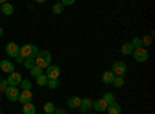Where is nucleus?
I'll return each instance as SVG.
<instances>
[{
	"mask_svg": "<svg viewBox=\"0 0 155 114\" xmlns=\"http://www.w3.org/2000/svg\"><path fill=\"white\" fill-rule=\"evenodd\" d=\"M34 62H36V66H39L41 69L48 68L51 65V53L47 51V49L45 51H39V54L36 56Z\"/></svg>",
	"mask_w": 155,
	"mask_h": 114,
	"instance_id": "obj_1",
	"label": "nucleus"
},
{
	"mask_svg": "<svg viewBox=\"0 0 155 114\" xmlns=\"http://www.w3.org/2000/svg\"><path fill=\"white\" fill-rule=\"evenodd\" d=\"M37 54H39L37 46H36V45H31V43L23 45V46H20V49H19V56L23 57V59H27V57H34V59H36Z\"/></svg>",
	"mask_w": 155,
	"mask_h": 114,
	"instance_id": "obj_2",
	"label": "nucleus"
},
{
	"mask_svg": "<svg viewBox=\"0 0 155 114\" xmlns=\"http://www.w3.org/2000/svg\"><path fill=\"white\" fill-rule=\"evenodd\" d=\"M127 71V65L126 62H115L112 66V72L115 74V77H123Z\"/></svg>",
	"mask_w": 155,
	"mask_h": 114,
	"instance_id": "obj_3",
	"label": "nucleus"
},
{
	"mask_svg": "<svg viewBox=\"0 0 155 114\" xmlns=\"http://www.w3.org/2000/svg\"><path fill=\"white\" fill-rule=\"evenodd\" d=\"M47 79L48 80H59V75H61V68L58 65H50L47 68Z\"/></svg>",
	"mask_w": 155,
	"mask_h": 114,
	"instance_id": "obj_4",
	"label": "nucleus"
},
{
	"mask_svg": "<svg viewBox=\"0 0 155 114\" xmlns=\"http://www.w3.org/2000/svg\"><path fill=\"white\" fill-rule=\"evenodd\" d=\"M19 94H20V90H19L17 86H8L6 91H5V96L8 97L9 102H17Z\"/></svg>",
	"mask_w": 155,
	"mask_h": 114,
	"instance_id": "obj_5",
	"label": "nucleus"
},
{
	"mask_svg": "<svg viewBox=\"0 0 155 114\" xmlns=\"http://www.w3.org/2000/svg\"><path fill=\"white\" fill-rule=\"evenodd\" d=\"M134 59L137 62H146L149 59V51L146 48H138V49H134Z\"/></svg>",
	"mask_w": 155,
	"mask_h": 114,
	"instance_id": "obj_6",
	"label": "nucleus"
},
{
	"mask_svg": "<svg viewBox=\"0 0 155 114\" xmlns=\"http://www.w3.org/2000/svg\"><path fill=\"white\" fill-rule=\"evenodd\" d=\"M6 82H8L9 86H19L20 82H22V74H20V72H16V71H14V72H11V74L8 75Z\"/></svg>",
	"mask_w": 155,
	"mask_h": 114,
	"instance_id": "obj_7",
	"label": "nucleus"
},
{
	"mask_svg": "<svg viewBox=\"0 0 155 114\" xmlns=\"http://www.w3.org/2000/svg\"><path fill=\"white\" fill-rule=\"evenodd\" d=\"M19 49H20V46L17 45V43H14V42H9L8 45H6V54L9 56V57H17L19 56Z\"/></svg>",
	"mask_w": 155,
	"mask_h": 114,
	"instance_id": "obj_8",
	"label": "nucleus"
},
{
	"mask_svg": "<svg viewBox=\"0 0 155 114\" xmlns=\"http://www.w3.org/2000/svg\"><path fill=\"white\" fill-rule=\"evenodd\" d=\"M31 100H33V93L31 91H20L17 102H20L22 105H27V103H31Z\"/></svg>",
	"mask_w": 155,
	"mask_h": 114,
	"instance_id": "obj_9",
	"label": "nucleus"
},
{
	"mask_svg": "<svg viewBox=\"0 0 155 114\" xmlns=\"http://www.w3.org/2000/svg\"><path fill=\"white\" fill-rule=\"evenodd\" d=\"M0 69H2L3 72H14V63L9 62V60H0Z\"/></svg>",
	"mask_w": 155,
	"mask_h": 114,
	"instance_id": "obj_10",
	"label": "nucleus"
},
{
	"mask_svg": "<svg viewBox=\"0 0 155 114\" xmlns=\"http://www.w3.org/2000/svg\"><path fill=\"white\" fill-rule=\"evenodd\" d=\"M107 103H106V100H102V99H98L95 100V102H92V108L98 112V111H106L107 109Z\"/></svg>",
	"mask_w": 155,
	"mask_h": 114,
	"instance_id": "obj_11",
	"label": "nucleus"
},
{
	"mask_svg": "<svg viewBox=\"0 0 155 114\" xmlns=\"http://www.w3.org/2000/svg\"><path fill=\"white\" fill-rule=\"evenodd\" d=\"M90 108H92V99H88V97H84V99L81 100V105H79V111H81L82 114H85V112H88V111H90Z\"/></svg>",
	"mask_w": 155,
	"mask_h": 114,
	"instance_id": "obj_12",
	"label": "nucleus"
},
{
	"mask_svg": "<svg viewBox=\"0 0 155 114\" xmlns=\"http://www.w3.org/2000/svg\"><path fill=\"white\" fill-rule=\"evenodd\" d=\"M81 97H78V96H73V97H70L68 100H67V105H68V108H71V109H76V108H79V105H81Z\"/></svg>",
	"mask_w": 155,
	"mask_h": 114,
	"instance_id": "obj_13",
	"label": "nucleus"
},
{
	"mask_svg": "<svg viewBox=\"0 0 155 114\" xmlns=\"http://www.w3.org/2000/svg\"><path fill=\"white\" fill-rule=\"evenodd\" d=\"M106 111H107L109 114H121V105L116 103V102H113V103H110V105L107 106Z\"/></svg>",
	"mask_w": 155,
	"mask_h": 114,
	"instance_id": "obj_14",
	"label": "nucleus"
},
{
	"mask_svg": "<svg viewBox=\"0 0 155 114\" xmlns=\"http://www.w3.org/2000/svg\"><path fill=\"white\" fill-rule=\"evenodd\" d=\"M113 80H115V74L112 71H106L104 74H102V82H104L106 85L113 83Z\"/></svg>",
	"mask_w": 155,
	"mask_h": 114,
	"instance_id": "obj_15",
	"label": "nucleus"
},
{
	"mask_svg": "<svg viewBox=\"0 0 155 114\" xmlns=\"http://www.w3.org/2000/svg\"><path fill=\"white\" fill-rule=\"evenodd\" d=\"M22 114H36V105H34L33 102H31V103H27V105H23Z\"/></svg>",
	"mask_w": 155,
	"mask_h": 114,
	"instance_id": "obj_16",
	"label": "nucleus"
},
{
	"mask_svg": "<svg viewBox=\"0 0 155 114\" xmlns=\"http://www.w3.org/2000/svg\"><path fill=\"white\" fill-rule=\"evenodd\" d=\"M120 51H121V54H123V56H130V54L134 53V48H132V45H130V43H124V45L121 46Z\"/></svg>",
	"mask_w": 155,
	"mask_h": 114,
	"instance_id": "obj_17",
	"label": "nucleus"
},
{
	"mask_svg": "<svg viewBox=\"0 0 155 114\" xmlns=\"http://www.w3.org/2000/svg\"><path fill=\"white\" fill-rule=\"evenodd\" d=\"M2 12L5 16H11L12 12H14V6H12L11 3H3L2 5Z\"/></svg>",
	"mask_w": 155,
	"mask_h": 114,
	"instance_id": "obj_18",
	"label": "nucleus"
},
{
	"mask_svg": "<svg viewBox=\"0 0 155 114\" xmlns=\"http://www.w3.org/2000/svg\"><path fill=\"white\" fill-rule=\"evenodd\" d=\"M23 66L27 69H31L33 66H36V62H34V57H27L23 60Z\"/></svg>",
	"mask_w": 155,
	"mask_h": 114,
	"instance_id": "obj_19",
	"label": "nucleus"
},
{
	"mask_svg": "<svg viewBox=\"0 0 155 114\" xmlns=\"http://www.w3.org/2000/svg\"><path fill=\"white\" fill-rule=\"evenodd\" d=\"M54 109H56V106H54L53 102H47V103L44 105V111H45V114H53Z\"/></svg>",
	"mask_w": 155,
	"mask_h": 114,
	"instance_id": "obj_20",
	"label": "nucleus"
},
{
	"mask_svg": "<svg viewBox=\"0 0 155 114\" xmlns=\"http://www.w3.org/2000/svg\"><path fill=\"white\" fill-rule=\"evenodd\" d=\"M102 100H106V103L110 105V103L115 102V94L113 93H106L104 96H102Z\"/></svg>",
	"mask_w": 155,
	"mask_h": 114,
	"instance_id": "obj_21",
	"label": "nucleus"
},
{
	"mask_svg": "<svg viewBox=\"0 0 155 114\" xmlns=\"http://www.w3.org/2000/svg\"><path fill=\"white\" fill-rule=\"evenodd\" d=\"M20 86H22V91H31V86H33V83H31L30 80H25V79H22Z\"/></svg>",
	"mask_w": 155,
	"mask_h": 114,
	"instance_id": "obj_22",
	"label": "nucleus"
},
{
	"mask_svg": "<svg viewBox=\"0 0 155 114\" xmlns=\"http://www.w3.org/2000/svg\"><path fill=\"white\" fill-rule=\"evenodd\" d=\"M47 82H48V79H47V75H45V74L39 75V77H36V83H37L39 86H47Z\"/></svg>",
	"mask_w": 155,
	"mask_h": 114,
	"instance_id": "obj_23",
	"label": "nucleus"
},
{
	"mask_svg": "<svg viewBox=\"0 0 155 114\" xmlns=\"http://www.w3.org/2000/svg\"><path fill=\"white\" fill-rule=\"evenodd\" d=\"M130 45H132V48H134V49L143 48V43H141V39H140V37H134V40L130 42Z\"/></svg>",
	"mask_w": 155,
	"mask_h": 114,
	"instance_id": "obj_24",
	"label": "nucleus"
},
{
	"mask_svg": "<svg viewBox=\"0 0 155 114\" xmlns=\"http://www.w3.org/2000/svg\"><path fill=\"white\" fill-rule=\"evenodd\" d=\"M30 72H31V75H34V77H39V75L44 74V69H41L39 66H33V68L30 69Z\"/></svg>",
	"mask_w": 155,
	"mask_h": 114,
	"instance_id": "obj_25",
	"label": "nucleus"
},
{
	"mask_svg": "<svg viewBox=\"0 0 155 114\" xmlns=\"http://www.w3.org/2000/svg\"><path fill=\"white\" fill-rule=\"evenodd\" d=\"M53 12H54V14H62V12H64V6L61 5V2L53 5Z\"/></svg>",
	"mask_w": 155,
	"mask_h": 114,
	"instance_id": "obj_26",
	"label": "nucleus"
},
{
	"mask_svg": "<svg viewBox=\"0 0 155 114\" xmlns=\"http://www.w3.org/2000/svg\"><path fill=\"white\" fill-rule=\"evenodd\" d=\"M141 43H143V48H144V46L147 48V46L152 43V37H150V35H144L143 39H141Z\"/></svg>",
	"mask_w": 155,
	"mask_h": 114,
	"instance_id": "obj_27",
	"label": "nucleus"
},
{
	"mask_svg": "<svg viewBox=\"0 0 155 114\" xmlns=\"http://www.w3.org/2000/svg\"><path fill=\"white\" fill-rule=\"evenodd\" d=\"M112 85H115L116 88H121L124 85V77H115V80H113Z\"/></svg>",
	"mask_w": 155,
	"mask_h": 114,
	"instance_id": "obj_28",
	"label": "nucleus"
},
{
	"mask_svg": "<svg viewBox=\"0 0 155 114\" xmlns=\"http://www.w3.org/2000/svg\"><path fill=\"white\" fill-rule=\"evenodd\" d=\"M8 86H9V85H8V82H6L5 79H0V94H2V93H5Z\"/></svg>",
	"mask_w": 155,
	"mask_h": 114,
	"instance_id": "obj_29",
	"label": "nucleus"
},
{
	"mask_svg": "<svg viewBox=\"0 0 155 114\" xmlns=\"http://www.w3.org/2000/svg\"><path fill=\"white\" fill-rule=\"evenodd\" d=\"M47 85H48L50 90H56V88L59 86V80H48Z\"/></svg>",
	"mask_w": 155,
	"mask_h": 114,
	"instance_id": "obj_30",
	"label": "nucleus"
},
{
	"mask_svg": "<svg viewBox=\"0 0 155 114\" xmlns=\"http://www.w3.org/2000/svg\"><path fill=\"white\" fill-rule=\"evenodd\" d=\"M73 3H74V0H62V2H61L62 6H70V5H73Z\"/></svg>",
	"mask_w": 155,
	"mask_h": 114,
	"instance_id": "obj_31",
	"label": "nucleus"
},
{
	"mask_svg": "<svg viewBox=\"0 0 155 114\" xmlns=\"http://www.w3.org/2000/svg\"><path fill=\"white\" fill-rule=\"evenodd\" d=\"M23 60H25V59H23V57H20V56H17V57H16V62H17V63H20V65H23Z\"/></svg>",
	"mask_w": 155,
	"mask_h": 114,
	"instance_id": "obj_32",
	"label": "nucleus"
},
{
	"mask_svg": "<svg viewBox=\"0 0 155 114\" xmlns=\"http://www.w3.org/2000/svg\"><path fill=\"white\" fill-rule=\"evenodd\" d=\"M53 114H65V111H64V109H61V108H59V109H58V108H56V109H54V112H53Z\"/></svg>",
	"mask_w": 155,
	"mask_h": 114,
	"instance_id": "obj_33",
	"label": "nucleus"
},
{
	"mask_svg": "<svg viewBox=\"0 0 155 114\" xmlns=\"http://www.w3.org/2000/svg\"><path fill=\"white\" fill-rule=\"evenodd\" d=\"M3 32H5V31H3V28H0V39L3 37Z\"/></svg>",
	"mask_w": 155,
	"mask_h": 114,
	"instance_id": "obj_34",
	"label": "nucleus"
},
{
	"mask_svg": "<svg viewBox=\"0 0 155 114\" xmlns=\"http://www.w3.org/2000/svg\"><path fill=\"white\" fill-rule=\"evenodd\" d=\"M0 12H2V5H0Z\"/></svg>",
	"mask_w": 155,
	"mask_h": 114,
	"instance_id": "obj_35",
	"label": "nucleus"
},
{
	"mask_svg": "<svg viewBox=\"0 0 155 114\" xmlns=\"http://www.w3.org/2000/svg\"><path fill=\"white\" fill-rule=\"evenodd\" d=\"M88 114H96V112H88Z\"/></svg>",
	"mask_w": 155,
	"mask_h": 114,
	"instance_id": "obj_36",
	"label": "nucleus"
},
{
	"mask_svg": "<svg viewBox=\"0 0 155 114\" xmlns=\"http://www.w3.org/2000/svg\"><path fill=\"white\" fill-rule=\"evenodd\" d=\"M0 111H2V109H0Z\"/></svg>",
	"mask_w": 155,
	"mask_h": 114,
	"instance_id": "obj_37",
	"label": "nucleus"
},
{
	"mask_svg": "<svg viewBox=\"0 0 155 114\" xmlns=\"http://www.w3.org/2000/svg\"><path fill=\"white\" fill-rule=\"evenodd\" d=\"M0 100H2V99H0Z\"/></svg>",
	"mask_w": 155,
	"mask_h": 114,
	"instance_id": "obj_38",
	"label": "nucleus"
},
{
	"mask_svg": "<svg viewBox=\"0 0 155 114\" xmlns=\"http://www.w3.org/2000/svg\"><path fill=\"white\" fill-rule=\"evenodd\" d=\"M0 114H2V112H0Z\"/></svg>",
	"mask_w": 155,
	"mask_h": 114,
	"instance_id": "obj_39",
	"label": "nucleus"
}]
</instances>
